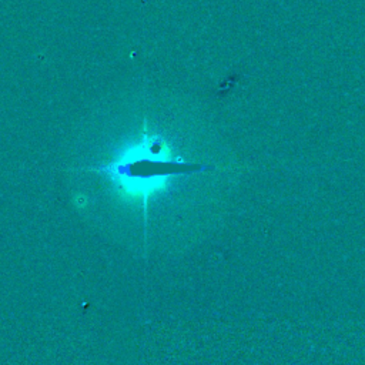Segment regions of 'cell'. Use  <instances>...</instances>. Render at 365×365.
<instances>
[{
  "mask_svg": "<svg viewBox=\"0 0 365 365\" xmlns=\"http://www.w3.org/2000/svg\"><path fill=\"white\" fill-rule=\"evenodd\" d=\"M94 170L113 182L121 197L139 202L144 211V220H147L150 199L164 192L174 175L202 171L206 167L189 164L180 156L173 154L163 136L144 132L137 142L114 160Z\"/></svg>",
  "mask_w": 365,
  "mask_h": 365,
  "instance_id": "6da1fadb",
  "label": "cell"
}]
</instances>
